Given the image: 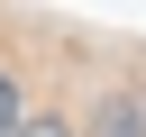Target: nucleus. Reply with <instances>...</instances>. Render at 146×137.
Returning <instances> with one entry per match:
<instances>
[{
    "label": "nucleus",
    "mask_w": 146,
    "mask_h": 137,
    "mask_svg": "<svg viewBox=\"0 0 146 137\" xmlns=\"http://www.w3.org/2000/svg\"><path fill=\"white\" fill-rule=\"evenodd\" d=\"M18 128H27V110H18V82L0 73V137H18Z\"/></svg>",
    "instance_id": "f03ea898"
},
{
    "label": "nucleus",
    "mask_w": 146,
    "mask_h": 137,
    "mask_svg": "<svg viewBox=\"0 0 146 137\" xmlns=\"http://www.w3.org/2000/svg\"><path fill=\"white\" fill-rule=\"evenodd\" d=\"M18 137H73V119H27Z\"/></svg>",
    "instance_id": "7ed1b4c3"
},
{
    "label": "nucleus",
    "mask_w": 146,
    "mask_h": 137,
    "mask_svg": "<svg viewBox=\"0 0 146 137\" xmlns=\"http://www.w3.org/2000/svg\"><path fill=\"white\" fill-rule=\"evenodd\" d=\"M91 137H146V100H137V91H110L100 119H91Z\"/></svg>",
    "instance_id": "f257e3e1"
}]
</instances>
